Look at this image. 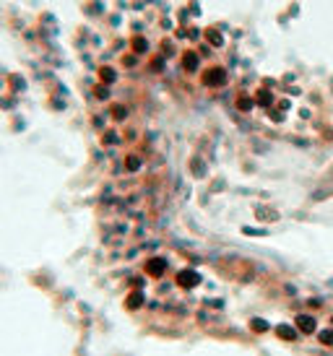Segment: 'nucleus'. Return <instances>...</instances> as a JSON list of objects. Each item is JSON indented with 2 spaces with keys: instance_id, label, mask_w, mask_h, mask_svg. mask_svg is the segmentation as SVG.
<instances>
[{
  "instance_id": "obj_10",
  "label": "nucleus",
  "mask_w": 333,
  "mask_h": 356,
  "mask_svg": "<svg viewBox=\"0 0 333 356\" xmlns=\"http://www.w3.org/2000/svg\"><path fill=\"white\" fill-rule=\"evenodd\" d=\"M250 104H253V102H247V99H240V109H247Z\"/></svg>"
},
{
  "instance_id": "obj_6",
  "label": "nucleus",
  "mask_w": 333,
  "mask_h": 356,
  "mask_svg": "<svg viewBox=\"0 0 333 356\" xmlns=\"http://www.w3.org/2000/svg\"><path fill=\"white\" fill-rule=\"evenodd\" d=\"M141 302H143V297H141V294H133V297L128 299V307H138Z\"/></svg>"
},
{
  "instance_id": "obj_5",
  "label": "nucleus",
  "mask_w": 333,
  "mask_h": 356,
  "mask_svg": "<svg viewBox=\"0 0 333 356\" xmlns=\"http://www.w3.org/2000/svg\"><path fill=\"white\" fill-rule=\"evenodd\" d=\"M195 65H198V57H195V53L185 55V68H188V71H193Z\"/></svg>"
},
{
  "instance_id": "obj_4",
  "label": "nucleus",
  "mask_w": 333,
  "mask_h": 356,
  "mask_svg": "<svg viewBox=\"0 0 333 356\" xmlns=\"http://www.w3.org/2000/svg\"><path fill=\"white\" fill-rule=\"evenodd\" d=\"M161 268H164V260H151V263H149V273H151V276H159Z\"/></svg>"
},
{
  "instance_id": "obj_1",
  "label": "nucleus",
  "mask_w": 333,
  "mask_h": 356,
  "mask_svg": "<svg viewBox=\"0 0 333 356\" xmlns=\"http://www.w3.org/2000/svg\"><path fill=\"white\" fill-rule=\"evenodd\" d=\"M222 81H224V71L222 68H214V71L206 73V84H211V86H219Z\"/></svg>"
},
{
  "instance_id": "obj_7",
  "label": "nucleus",
  "mask_w": 333,
  "mask_h": 356,
  "mask_svg": "<svg viewBox=\"0 0 333 356\" xmlns=\"http://www.w3.org/2000/svg\"><path fill=\"white\" fill-rule=\"evenodd\" d=\"M279 335H281V338H291L294 333H291V330L287 328V325H281V328H279Z\"/></svg>"
},
{
  "instance_id": "obj_9",
  "label": "nucleus",
  "mask_w": 333,
  "mask_h": 356,
  "mask_svg": "<svg viewBox=\"0 0 333 356\" xmlns=\"http://www.w3.org/2000/svg\"><path fill=\"white\" fill-rule=\"evenodd\" d=\"M253 325H255V328H258V333H263V330H266V328H269V325L263 323V320H253Z\"/></svg>"
},
{
  "instance_id": "obj_2",
  "label": "nucleus",
  "mask_w": 333,
  "mask_h": 356,
  "mask_svg": "<svg viewBox=\"0 0 333 356\" xmlns=\"http://www.w3.org/2000/svg\"><path fill=\"white\" fill-rule=\"evenodd\" d=\"M297 328H300L302 333H312L315 330V320L307 317V315H302V317H297Z\"/></svg>"
},
{
  "instance_id": "obj_8",
  "label": "nucleus",
  "mask_w": 333,
  "mask_h": 356,
  "mask_svg": "<svg viewBox=\"0 0 333 356\" xmlns=\"http://www.w3.org/2000/svg\"><path fill=\"white\" fill-rule=\"evenodd\" d=\"M321 341H323V344H333V333H331V330L321 333Z\"/></svg>"
},
{
  "instance_id": "obj_3",
  "label": "nucleus",
  "mask_w": 333,
  "mask_h": 356,
  "mask_svg": "<svg viewBox=\"0 0 333 356\" xmlns=\"http://www.w3.org/2000/svg\"><path fill=\"white\" fill-rule=\"evenodd\" d=\"M180 283H183V286H195V283H198V273H195V270H185V273H180Z\"/></svg>"
}]
</instances>
